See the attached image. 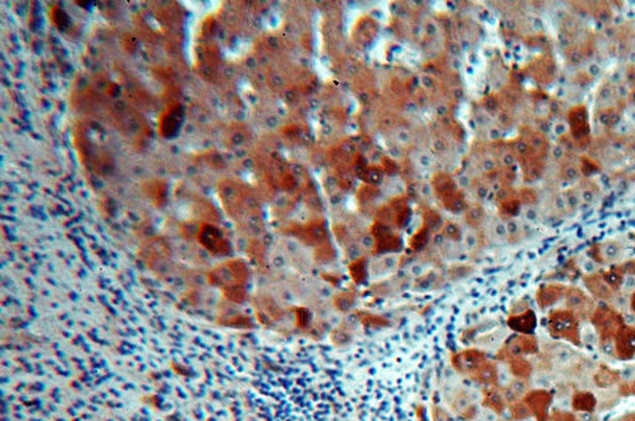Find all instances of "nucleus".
Here are the masks:
<instances>
[{
  "mask_svg": "<svg viewBox=\"0 0 635 421\" xmlns=\"http://www.w3.org/2000/svg\"><path fill=\"white\" fill-rule=\"evenodd\" d=\"M580 175H582V172H580L579 164L577 165V164L572 163V161L562 164V167H561V176H562V179L564 181H567V182H573V181L579 179Z\"/></svg>",
  "mask_w": 635,
  "mask_h": 421,
  "instance_id": "6ab92c4d",
  "label": "nucleus"
},
{
  "mask_svg": "<svg viewBox=\"0 0 635 421\" xmlns=\"http://www.w3.org/2000/svg\"><path fill=\"white\" fill-rule=\"evenodd\" d=\"M626 113H628L629 119H630L635 124V107H633V105H631V107L629 108L628 112H626Z\"/></svg>",
  "mask_w": 635,
  "mask_h": 421,
  "instance_id": "de8ad7c7",
  "label": "nucleus"
},
{
  "mask_svg": "<svg viewBox=\"0 0 635 421\" xmlns=\"http://www.w3.org/2000/svg\"><path fill=\"white\" fill-rule=\"evenodd\" d=\"M357 316H359L360 322L362 323L363 326H366V327L381 328V327H387V326L390 325V322L386 320V318L382 317V316H380V315L371 314V312H357Z\"/></svg>",
  "mask_w": 635,
  "mask_h": 421,
  "instance_id": "ddd939ff",
  "label": "nucleus"
},
{
  "mask_svg": "<svg viewBox=\"0 0 635 421\" xmlns=\"http://www.w3.org/2000/svg\"><path fill=\"white\" fill-rule=\"evenodd\" d=\"M417 415H418L419 421H427V419H426V414H425V407H423V406H418V410H417Z\"/></svg>",
  "mask_w": 635,
  "mask_h": 421,
  "instance_id": "c03bdc74",
  "label": "nucleus"
},
{
  "mask_svg": "<svg viewBox=\"0 0 635 421\" xmlns=\"http://www.w3.org/2000/svg\"><path fill=\"white\" fill-rule=\"evenodd\" d=\"M628 101H629V103L633 105V107H635V87H633L630 90V93H629V97H628Z\"/></svg>",
  "mask_w": 635,
  "mask_h": 421,
  "instance_id": "49530a36",
  "label": "nucleus"
},
{
  "mask_svg": "<svg viewBox=\"0 0 635 421\" xmlns=\"http://www.w3.org/2000/svg\"><path fill=\"white\" fill-rule=\"evenodd\" d=\"M601 350L606 356H614L615 353V344L612 339H603L601 342Z\"/></svg>",
  "mask_w": 635,
  "mask_h": 421,
  "instance_id": "ea45409f",
  "label": "nucleus"
},
{
  "mask_svg": "<svg viewBox=\"0 0 635 421\" xmlns=\"http://www.w3.org/2000/svg\"><path fill=\"white\" fill-rule=\"evenodd\" d=\"M350 275H351L352 280L356 284H362L365 282L366 276H367V268H366L365 259L360 258L352 261L351 265H350Z\"/></svg>",
  "mask_w": 635,
  "mask_h": 421,
  "instance_id": "2eb2a0df",
  "label": "nucleus"
},
{
  "mask_svg": "<svg viewBox=\"0 0 635 421\" xmlns=\"http://www.w3.org/2000/svg\"><path fill=\"white\" fill-rule=\"evenodd\" d=\"M553 361L557 364H568L569 362L573 360V352L567 347H558L553 350L552 353Z\"/></svg>",
  "mask_w": 635,
  "mask_h": 421,
  "instance_id": "412c9836",
  "label": "nucleus"
},
{
  "mask_svg": "<svg viewBox=\"0 0 635 421\" xmlns=\"http://www.w3.org/2000/svg\"><path fill=\"white\" fill-rule=\"evenodd\" d=\"M597 119L602 125L608 128H615L620 123L621 115L618 108H608V109L597 110Z\"/></svg>",
  "mask_w": 635,
  "mask_h": 421,
  "instance_id": "f8f14e48",
  "label": "nucleus"
},
{
  "mask_svg": "<svg viewBox=\"0 0 635 421\" xmlns=\"http://www.w3.org/2000/svg\"><path fill=\"white\" fill-rule=\"evenodd\" d=\"M498 421H504V420H498Z\"/></svg>",
  "mask_w": 635,
  "mask_h": 421,
  "instance_id": "3c124183",
  "label": "nucleus"
},
{
  "mask_svg": "<svg viewBox=\"0 0 635 421\" xmlns=\"http://www.w3.org/2000/svg\"><path fill=\"white\" fill-rule=\"evenodd\" d=\"M487 362L485 355L482 350L471 348L457 353L452 357V366L459 373L471 377L483 363Z\"/></svg>",
  "mask_w": 635,
  "mask_h": 421,
  "instance_id": "f03ea898",
  "label": "nucleus"
},
{
  "mask_svg": "<svg viewBox=\"0 0 635 421\" xmlns=\"http://www.w3.org/2000/svg\"><path fill=\"white\" fill-rule=\"evenodd\" d=\"M507 325H509V327L511 330L521 332L523 334H527L534 331L535 326H536V317H535L534 312L531 310H526L523 314L511 316L509 318V321H507Z\"/></svg>",
  "mask_w": 635,
  "mask_h": 421,
  "instance_id": "423d86ee",
  "label": "nucleus"
},
{
  "mask_svg": "<svg viewBox=\"0 0 635 421\" xmlns=\"http://www.w3.org/2000/svg\"><path fill=\"white\" fill-rule=\"evenodd\" d=\"M604 280L608 285H609L610 289H619L620 285L623 284V274H621L619 269H613V270H609L603 274Z\"/></svg>",
  "mask_w": 635,
  "mask_h": 421,
  "instance_id": "b1692460",
  "label": "nucleus"
},
{
  "mask_svg": "<svg viewBox=\"0 0 635 421\" xmlns=\"http://www.w3.org/2000/svg\"><path fill=\"white\" fill-rule=\"evenodd\" d=\"M355 296L350 293H341L334 298V306L341 312H347L354 307Z\"/></svg>",
  "mask_w": 635,
  "mask_h": 421,
  "instance_id": "a211bd4d",
  "label": "nucleus"
},
{
  "mask_svg": "<svg viewBox=\"0 0 635 421\" xmlns=\"http://www.w3.org/2000/svg\"><path fill=\"white\" fill-rule=\"evenodd\" d=\"M624 320H625V322L629 323V325H634V323H635V314H626L625 317H624Z\"/></svg>",
  "mask_w": 635,
  "mask_h": 421,
  "instance_id": "a18cd8bd",
  "label": "nucleus"
},
{
  "mask_svg": "<svg viewBox=\"0 0 635 421\" xmlns=\"http://www.w3.org/2000/svg\"><path fill=\"white\" fill-rule=\"evenodd\" d=\"M596 261L598 263H614L621 256L623 247L617 241H608L598 244L596 248Z\"/></svg>",
  "mask_w": 635,
  "mask_h": 421,
  "instance_id": "20e7f679",
  "label": "nucleus"
},
{
  "mask_svg": "<svg viewBox=\"0 0 635 421\" xmlns=\"http://www.w3.org/2000/svg\"><path fill=\"white\" fill-rule=\"evenodd\" d=\"M585 283L587 284L590 290L592 291L597 298L604 299V300H610L613 299L612 289L607 284L604 280L603 275L599 274H588L587 277H585Z\"/></svg>",
  "mask_w": 635,
  "mask_h": 421,
  "instance_id": "0eeeda50",
  "label": "nucleus"
},
{
  "mask_svg": "<svg viewBox=\"0 0 635 421\" xmlns=\"http://www.w3.org/2000/svg\"><path fill=\"white\" fill-rule=\"evenodd\" d=\"M594 103L597 104V110L608 109V108H617L615 104L620 103L617 96V88L612 82H606L598 88V92L594 98Z\"/></svg>",
  "mask_w": 635,
  "mask_h": 421,
  "instance_id": "39448f33",
  "label": "nucleus"
},
{
  "mask_svg": "<svg viewBox=\"0 0 635 421\" xmlns=\"http://www.w3.org/2000/svg\"><path fill=\"white\" fill-rule=\"evenodd\" d=\"M620 270L621 274H628V275H635V260L628 261V263L623 264L618 268Z\"/></svg>",
  "mask_w": 635,
  "mask_h": 421,
  "instance_id": "a19ab883",
  "label": "nucleus"
},
{
  "mask_svg": "<svg viewBox=\"0 0 635 421\" xmlns=\"http://www.w3.org/2000/svg\"><path fill=\"white\" fill-rule=\"evenodd\" d=\"M615 421H624V420L623 419H618V420H615Z\"/></svg>",
  "mask_w": 635,
  "mask_h": 421,
  "instance_id": "8fccbe9b",
  "label": "nucleus"
},
{
  "mask_svg": "<svg viewBox=\"0 0 635 421\" xmlns=\"http://www.w3.org/2000/svg\"><path fill=\"white\" fill-rule=\"evenodd\" d=\"M521 202L526 203L527 206H533L537 202V193L530 188H525L521 191Z\"/></svg>",
  "mask_w": 635,
  "mask_h": 421,
  "instance_id": "e433bc0d",
  "label": "nucleus"
},
{
  "mask_svg": "<svg viewBox=\"0 0 635 421\" xmlns=\"http://www.w3.org/2000/svg\"><path fill=\"white\" fill-rule=\"evenodd\" d=\"M441 223H442L441 217H439L438 213H436L434 210H430V212L425 216V227L428 229V231L437 229L439 226H441Z\"/></svg>",
  "mask_w": 635,
  "mask_h": 421,
  "instance_id": "473e14b6",
  "label": "nucleus"
},
{
  "mask_svg": "<svg viewBox=\"0 0 635 421\" xmlns=\"http://www.w3.org/2000/svg\"><path fill=\"white\" fill-rule=\"evenodd\" d=\"M444 234H446L448 238L453 239V241H459L460 237H462L460 229L458 228L455 225H453V223H449V225L446 226V228H444Z\"/></svg>",
  "mask_w": 635,
  "mask_h": 421,
  "instance_id": "4c0bfd02",
  "label": "nucleus"
},
{
  "mask_svg": "<svg viewBox=\"0 0 635 421\" xmlns=\"http://www.w3.org/2000/svg\"><path fill=\"white\" fill-rule=\"evenodd\" d=\"M510 372L514 374L515 377L521 378V379H525L530 376L531 373V366L527 361L523 360L521 357H515L511 358V362H510Z\"/></svg>",
  "mask_w": 635,
  "mask_h": 421,
  "instance_id": "4468645a",
  "label": "nucleus"
},
{
  "mask_svg": "<svg viewBox=\"0 0 635 421\" xmlns=\"http://www.w3.org/2000/svg\"><path fill=\"white\" fill-rule=\"evenodd\" d=\"M428 239H430V231H428L426 227L420 228L417 233L413 234V237L411 238L409 241V245L411 248H413L414 250H420L422 248H425V245L428 243Z\"/></svg>",
  "mask_w": 635,
  "mask_h": 421,
  "instance_id": "aec40b11",
  "label": "nucleus"
},
{
  "mask_svg": "<svg viewBox=\"0 0 635 421\" xmlns=\"http://www.w3.org/2000/svg\"><path fill=\"white\" fill-rule=\"evenodd\" d=\"M525 218L528 222H536L539 220V212L533 206H528L527 209L525 210Z\"/></svg>",
  "mask_w": 635,
  "mask_h": 421,
  "instance_id": "79ce46f5",
  "label": "nucleus"
},
{
  "mask_svg": "<svg viewBox=\"0 0 635 421\" xmlns=\"http://www.w3.org/2000/svg\"><path fill=\"white\" fill-rule=\"evenodd\" d=\"M592 81H593V78L591 77L587 71H577L573 77V82L576 83L578 87H582V88L588 87V85H591Z\"/></svg>",
  "mask_w": 635,
  "mask_h": 421,
  "instance_id": "f704fd0d",
  "label": "nucleus"
},
{
  "mask_svg": "<svg viewBox=\"0 0 635 421\" xmlns=\"http://www.w3.org/2000/svg\"><path fill=\"white\" fill-rule=\"evenodd\" d=\"M585 296L582 295V293L578 289L569 291L568 295H567V304L569 307H573V309H578L580 305L585 304Z\"/></svg>",
  "mask_w": 635,
  "mask_h": 421,
  "instance_id": "2f4dec72",
  "label": "nucleus"
},
{
  "mask_svg": "<svg viewBox=\"0 0 635 421\" xmlns=\"http://www.w3.org/2000/svg\"><path fill=\"white\" fill-rule=\"evenodd\" d=\"M432 416H433V421H453L452 417L449 416V414H448L446 410H443L442 407H438V406L433 407Z\"/></svg>",
  "mask_w": 635,
  "mask_h": 421,
  "instance_id": "58836bf2",
  "label": "nucleus"
},
{
  "mask_svg": "<svg viewBox=\"0 0 635 421\" xmlns=\"http://www.w3.org/2000/svg\"><path fill=\"white\" fill-rule=\"evenodd\" d=\"M482 405L490 409L495 414H501L505 409V399L503 394L499 393L495 388H490L484 391Z\"/></svg>",
  "mask_w": 635,
  "mask_h": 421,
  "instance_id": "1a4fd4ad",
  "label": "nucleus"
},
{
  "mask_svg": "<svg viewBox=\"0 0 635 421\" xmlns=\"http://www.w3.org/2000/svg\"><path fill=\"white\" fill-rule=\"evenodd\" d=\"M582 419H583V421H592V415L588 414V412H586V414L582 415Z\"/></svg>",
  "mask_w": 635,
  "mask_h": 421,
  "instance_id": "09e8293b",
  "label": "nucleus"
},
{
  "mask_svg": "<svg viewBox=\"0 0 635 421\" xmlns=\"http://www.w3.org/2000/svg\"><path fill=\"white\" fill-rule=\"evenodd\" d=\"M582 339L585 341L586 344H596L598 342V336H597L596 330L592 327V326H587V327L583 328L582 332Z\"/></svg>",
  "mask_w": 635,
  "mask_h": 421,
  "instance_id": "c9c22d12",
  "label": "nucleus"
},
{
  "mask_svg": "<svg viewBox=\"0 0 635 421\" xmlns=\"http://www.w3.org/2000/svg\"><path fill=\"white\" fill-rule=\"evenodd\" d=\"M506 229L507 236H509L510 239H520L521 234H522V228H521L519 222H516L514 220L509 221L506 225Z\"/></svg>",
  "mask_w": 635,
  "mask_h": 421,
  "instance_id": "72a5a7b5",
  "label": "nucleus"
},
{
  "mask_svg": "<svg viewBox=\"0 0 635 421\" xmlns=\"http://www.w3.org/2000/svg\"><path fill=\"white\" fill-rule=\"evenodd\" d=\"M562 197H563L564 204H566L567 213L576 212V210L580 207V204H582L576 187L568 188V190L564 191V192L562 193Z\"/></svg>",
  "mask_w": 635,
  "mask_h": 421,
  "instance_id": "f3484780",
  "label": "nucleus"
},
{
  "mask_svg": "<svg viewBox=\"0 0 635 421\" xmlns=\"http://www.w3.org/2000/svg\"><path fill=\"white\" fill-rule=\"evenodd\" d=\"M577 192L579 195L580 202L585 204H592L599 196V188L596 182L591 180H583L578 183Z\"/></svg>",
  "mask_w": 635,
  "mask_h": 421,
  "instance_id": "9b49d317",
  "label": "nucleus"
},
{
  "mask_svg": "<svg viewBox=\"0 0 635 421\" xmlns=\"http://www.w3.org/2000/svg\"><path fill=\"white\" fill-rule=\"evenodd\" d=\"M567 124L569 135L576 143L577 148H586L591 140V126L588 119V109L586 105L578 104L567 113Z\"/></svg>",
  "mask_w": 635,
  "mask_h": 421,
  "instance_id": "f257e3e1",
  "label": "nucleus"
},
{
  "mask_svg": "<svg viewBox=\"0 0 635 421\" xmlns=\"http://www.w3.org/2000/svg\"><path fill=\"white\" fill-rule=\"evenodd\" d=\"M556 62L551 56L544 55L533 63V76L537 82L549 85L556 77Z\"/></svg>",
  "mask_w": 635,
  "mask_h": 421,
  "instance_id": "7ed1b4c3",
  "label": "nucleus"
},
{
  "mask_svg": "<svg viewBox=\"0 0 635 421\" xmlns=\"http://www.w3.org/2000/svg\"><path fill=\"white\" fill-rule=\"evenodd\" d=\"M522 167L525 179L527 181H535L539 179L544 171V163L540 159L535 158L533 155L523 156L522 158Z\"/></svg>",
  "mask_w": 635,
  "mask_h": 421,
  "instance_id": "9d476101",
  "label": "nucleus"
},
{
  "mask_svg": "<svg viewBox=\"0 0 635 421\" xmlns=\"http://www.w3.org/2000/svg\"><path fill=\"white\" fill-rule=\"evenodd\" d=\"M311 312L309 311L308 309H304V307H300V309H297L295 311V318H297V325L299 326L300 328H305L308 327L309 323L311 322Z\"/></svg>",
  "mask_w": 635,
  "mask_h": 421,
  "instance_id": "c756f323",
  "label": "nucleus"
},
{
  "mask_svg": "<svg viewBox=\"0 0 635 421\" xmlns=\"http://www.w3.org/2000/svg\"><path fill=\"white\" fill-rule=\"evenodd\" d=\"M561 291L556 286H545L539 291V302L542 307L550 306L560 298Z\"/></svg>",
  "mask_w": 635,
  "mask_h": 421,
  "instance_id": "dca6fc26",
  "label": "nucleus"
},
{
  "mask_svg": "<svg viewBox=\"0 0 635 421\" xmlns=\"http://www.w3.org/2000/svg\"><path fill=\"white\" fill-rule=\"evenodd\" d=\"M473 404H471L470 399L469 396L466 395L465 393H459L457 396H455L454 401H453V406H454V410L458 412L459 415H462L466 409H469Z\"/></svg>",
  "mask_w": 635,
  "mask_h": 421,
  "instance_id": "bb28decb",
  "label": "nucleus"
},
{
  "mask_svg": "<svg viewBox=\"0 0 635 421\" xmlns=\"http://www.w3.org/2000/svg\"><path fill=\"white\" fill-rule=\"evenodd\" d=\"M511 416L516 420H527L531 415L530 407L525 403H514L510 407Z\"/></svg>",
  "mask_w": 635,
  "mask_h": 421,
  "instance_id": "5701e85b",
  "label": "nucleus"
},
{
  "mask_svg": "<svg viewBox=\"0 0 635 421\" xmlns=\"http://www.w3.org/2000/svg\"><path fill=\"white\" fill-rule=\"evenodd\" d=\"M484 209L482 207H471L470 209L466 212V221H468L469 225L471 226H478L483 222L484 220Z\"/></svg>",
  "mask_w": 635,
  "mask_h": 421,
  "instance_id": "cd10ccee",
  "label": "nucleus"
},
{
  "mask_svg": "<svg viewBox=\"0 0 635 421\" xmlns=\"http://www.w3.org/2000/svg\"><path fill=\"white\" fill-rule=\"evenodd\" d=\"M332 341L336 346H344V344L349 343L351 341V334L349 333L346 330H341V328H336L332 332Z\"/></svg>",
  "mask_w": 635,
  "mask_h": 421,
  "instance_id": "7c9ffc66",
  "label": "nucleus"
},
{
  "mask_svg": "<svg viewBox=\"0 0 635 421\" xmlns=\"http://www.w3.org/2000/svg\"><path fill=\"white\" fill-rule=\"evenodd\" d=\"M471 378L475 379L477 382L482 383V384L493 387V385H496L499 383V371L495 364L487 361L478 368V371L471 376Z\"/></svg>",
  "mask_w": 635,
  "mask_h": 421,
  "instance_id": "6e6552de",
  "label": "nucleus"
},
{
  "mask_svg": "<svg viewBox=\"0 0 635 421\" xmlns=\"http://www.w3.org/2000/svg\"><path fill=\"white\" fill-rule=\"evenodd\" d=\"M579 167H580V172H582V175H585V176H591V175L594 174V172H598L599 170H601L599 164H597L596 160L588 158V156H585V158L580 159Z\"/></svg>",
  "mask_w": 635,
  "mask_h": 421,
  "instance_id": "393cba45",
  "label": "nucleus"
},
{
  "mask_svg": "<svg viewBox=\"0 0 635 421\" xmlns=\"http://www.w3.org/2000/svg\"><path fill=\"white\" fill-rule=\"evenodd\" d=\"M601 71H602L601 66H599L598 63H591L590 66H588V68H587V72H588V74H590V76L592 78L597 77V76L601 74Z\"/></svg>",
  "mask_w": 635,
  "mask_h": 421,
  "instance_id": "37998d69",
  "label": "nucleus"
},
{
  "mask_svg": "<svg viewBox=\"0 0 635 421\" xmlns=\"http://www.w3.org/2000/svg\"><path fill=\"white\" fill-rule=\"evenodd\" d=\"M510 390L515 394L516 398H520V396L526 395L527 393V383H526L525 379H521V378H517V379H514L511 383L509 384Z\"/></svg>",
  "mask_w": 635,
  "mask_h": 421,
  "instance_id": "c85d7f7f",
  "label": "nucleus"
},
{
  "mask_svg": "<svg viewBox=\"0 0 635 421\" xmlns=\"http://www.w3.org/2000/svg\"><path fill=\"white\" fill-rule=\"evenodd\" d=\"M521 201L516 198H507L505 201H503L501 203V209L505 215L509 216V217H514V216L519 215L520 212V207H521Z\"/></svg>",
  "mask_w": 635,
  "mask_h": 421,
  "instance_id": "a878e982",
  "label": "nucleus"
},
{
  "mask_svg": "<svg viewBox=\"0 0 635 421\" xmlns=\"http://www.w3.org/2000/svg\"><path fill=\"white\" fill-rule=\"evenodd\" d=\"M566 56L567 60L571 62L572 64H574V66H579V64H582L586 61V55L577 46H568V47H566Z\"/></svg>",
  "mask_w": 635,
  "mask_h": 421,
  "instance_id": "4be33fe9",
  "label": "nucleus"
}]
</instances>
